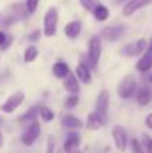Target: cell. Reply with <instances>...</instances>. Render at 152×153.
<instances>
[{"label": "cell", "instance_id": "6da1fadb", "mask_svg": "<svg viewBox=\"0 0 152 153\" xmlns=\"http://www.w3.org/2000/svg\"><path fill=\"white\" fill-rule=\"evenodd\" d=\"M101 56V39L99 34L93 36L88 42V52H87V58H88V62L91 65V68H96L99 65V61H100Z\"/></svg>", "mask_w": 152, "mask_h": 153}, {"label": "cell", "instance_id": "8fae6325", "mask_svg": "<svg viewBox=\"0 0 152 153\" xmlns=\"http://www.w3.org/2000/svg\"><path fill=\"white\" fill-rule=\"evenodd\" d=\"M136 68H137V71H140V73L149 71L152 68V46L146 48V51L143 52V55H142L140 59L137 61Z\"/></svg>", "mask_w": 152, "mask_h": 153}, {"label": "cell", "instance_id": "ac0fdd59", "mask_svg": "<svg viewBox=\"0 0 152 153\" xmlns=\"http://www.w3.org/2000/svg\"><path fill=\"white\" fill-rule=\"evenodd\" d=\"M69 73H70V68H69L67 62H64V61H57L52 65V74L57 79H64Z\"/></svg>", "mask_w": 152, "mask_h": 153}, {"label": "cell", "instance_id": "3957f363", "mask_svg": "<svg viewBox=\"0 0 152 153\" xmlns=\"http://www.w3.org/2000/svg\"><path fill=\"white\" fill-rule=\"evenodd\" d=\"M39 135H40V123H39V120L36 119V120L30 122V123L27 125L25 131L21 134V143H22L24 146L30 147V146H33V144L36 143V140L39 138Z\"/></svg>", "mask_w": 152, "mask_h": 153}, {"label": "cell", "instance_id": "277c9868", "mask_svg": "<svg viewBox=\"0 0 152 153\" xmlns=\"http://www.w3.org/2000/svg\"><path fill=\"white\" fill-rule=\"evenodd\" d=\"M25 100V94L22 92V91H15L10 97H7L6 98V101L3 102L1 105H0V110L3 111V113H13L22 102Z\"/></svg>", "mask_w": 152, "mask_h": 153}, {"label": "cell", "instance_id": "4dcf8cb0", "mask_svg": "<svg viewBox=\"0 0 152 153\" xmlns=\"http://www.w3.org/2000/svg\"><path fill=\"white\" fill-rule=\"evenodd\" d=\"M10 43H12V36H6V40L3 42V45L0 46V49H3V51L7 49V48L10 46Z\"/></svg>", "mask_w": 152, "mask_h": 153}, {"label": "cell", "instance_id": "603a6c76", "mask_svg": "<svg viewBox=\"0 0 152 153\" xmlns=\"http://www.w3.org/2000/svg\"><path fill=\"white\" fill-rule=\"evenodd\" d=\"M39 116L42 117V120H43V122H52V120H54V117H55L54 111L51 110L49 107H43V105L39 108Z\"/></svg>", "mask_w": 152, "mask_h": 153}, {"label": "cell", "instance_id": "1f68e13d", "mask_svg": "<svg viewBox=\"0 0 152 153\" xmlns=\"http://www.w3.org/2000/svg\"><path fill=\"white\" fill-rule=\"evenodd\" d=\"M145 125H146L149 129H152V113H149V114L145 117Z\"/></svg>", "mask_w": 152, "mask_h": 153}, {"label": "cell", "instance_id": "d590c367", "mask_svg": "<svg viewBox=\"0 0 152 153\" xmlns=\"http://www.w3.org/2000/svg\"><path fill=\"white\" fill-rule=\"evenodd\" d=\"M149 80H151V83H152V74H151V77H149Z\"/></svg>", "mask_w": 152, "mask_h": 153}, {"label": "cell", "instance_id": "e0dca14e", "mask_svg": "<svg viewBox=\"0 0 152 153\" xmlns=\"http://www.w3.org/2000/svg\"><path fill=\"white\" fill-rule=\"evenodd\" d=\"M82 120L79 117H76L75 114H66L61 119V126L66 129H79L82 128Z\"/></svg>", "mask_w": 152, "mask_h": 153}, {"label": "cell", "instance_id": "836d02e7", "mask_svg": "<svg viewBox=\"0 0 152 153\" xmlns=\"http://www.w3.org/2000/svg\"><path fill=\"white\" fill-rule=\"evenodd\" d=\"M3 140H4V138H3V132L0 131V147L3 146Z\"/></svg>", "mask_w": 152, "mask_h": 153}, {"label": "cell", "instance_id": "8992f818", "mask_svg": "<svg viewBox=\"0 0 152 153\" xmlns=\"http://www.w3.org/2000/svg\"><path fill=\"white\" fill-rule=\"evenodd\" d=\"M112 138H113L115 147L119 152H125V149L128 146V135H127V131L121 125H115L112 128Z\"/></svg>", "mask_w": 152, "mask_h": 153}, {"label": "cell", "instance_id": "30bf717a", "mask_svg": "<svg viewBox=\"0 0 152 153\" xmlns=\"http://www.w3.org/2000/svg\"><path fill=\"white\" fill-rule=\"evenodd\" d=\"M79 146H81V135H79V132L73 131V132H70L67 135V138H66V141L63 144V149H64L66 153H72L76 152L79 149Z\"/></svg>", "mask_w": 152, "mask_h": 153}, {"label": "cell", "instance_id": "7402d4cb", "mask_svg": "<svg viewBox=\"0 0 152 153\" xmlns=\"http://www.w3.org/2000/svg\"><path fill=\"white\" fill-rule=\"evenodd\" d=\"M37 55H39V51H37V48H36L34 45H31V46L25 48V51H24V55H22V59H24V62L30 64V62H33V61H34V59L37 58Z\"/></svg>", "mask_w": 152, "mask_h": 153}, {"label": "cell", "instance_id": "52a82bcc", "mask_svg": "<svg viewBox=\"0 0 152 153\" xmlns=\"http://www.w3.org/2000/svg\"><path fill=\"white\" fill-rule=\"evenodd\" d=\"M124 30H125L124 25H107V27L101 28L99 36H100V39L106 40V42H115L122 36Z\"/></svg>", "mask_w": 152, "mask_h": 153}, {"label": "cell", "instance_id": "d6a6232c", "mask_svg": "<svg viewBox=\"0 0 152 153\" xmlns=\"http://www.w3.org/2000/svg\"><path fill=\"white\" fill-rule=\"evenodd\" d=\"M6 36H7V34H6V33H3V31L0 30V46H1V45H3V42L6 40Z\"/></svg>", "mask_w": 152, "mask_h": 153}, {"label": "cell", "instance_id": "2e32d148", "mask_svg": "<svg viewBox=\"0 0 152 153\" xmlns=\"http://www.w3.org/2000/svg\"><path fill=\"white\" fill-rule=\"evenodd\" d=\"M81 30H82V22L78 21V19H75V21H70V22L66 24L64 34H66V37H69V39L73 40V39H76L81 34Z\"/></svg>", "mask_w": 152, "mask_h": 153}, {"label": "cell", "instance_id": "5bb4252c", "mask_svg": "<svg viewBox=\"0 0 152 153\" xmlns=\"http://www.w3.org/2000/svg\"><path fill=\"white\" fill-rule=\"evenodd\" d=\"M63 86H64V89L69 94H79V89H81L79 80H78V77L72 71L63 79Z\"/></svg>", "mask_w": 152, "mask_h": 153}, {"label": "cell", "instance_id": "5b68a950", "mask_svg": "<svg viewBox=\"0 0 152 153\" xmlns=\"http://www.w3.org/2000/svg\"><path fill=\"white\" fill-rule=\"evenodd\" d=\"M136 88H137V85H136L134 77H133V76H125V77L121 80V83L118 85V95H119L121 98L127 100V98H130V97L134 95Z\"/></svg>", "mask_w": 152, "mask_h": 153}, {"label": "cell", "instance_id": "f546056e", "mask_svg": "<svg viewBox=\"0 0 152 153\" xmlns=\"http://www.w3.org/2000/svg\"><path fill=\"white\" fill-rule=\"evenodd\" d=\"M54 147H55V140L54 137L49 135L48 137V147H46V153H54Z\"/></svg>", "mask_w": 152, "mask_h": 153}, {"label": "cell", "instance_id": "83f0119b", "mask_svg": "<svg viewBox=\"0 0 152 153\" xmlns=\"http://www.w3.org/2000/svg\"><path fill=\"white\" fill-rule=\"evenodd\" d=\"M131 150H133V153H145L142 144H140V141H139L137 138H133V140H131Z\"/></svg>", "mask_w": 152, "mask_h": 153}, {"label": "cell", "instance_id": "ffe728a7", "mask_svg": "<svg viewBox=\"0 0 152 153\" xmlns=\"http://www.w3.org/2000/svg\"><path fill=\"white\" fill-rule=\"evenodd\" d=\"M93 15H94V18L97 19V21H100V22H103V21H106L107 18H109V15H110V12H109V9L104 6V4H101V3H99L97 6H96V9L93 10Z\"/></svg>", "mask_w": 152, "mask_h": 153}, {"label": "cell", "instance_id": "7c38bea8", "mask_svg": "<svg viewBox=\"0 0 152 153\" xmlns=\"http://www.w3.org/2000/svg\"><path fill=\"white\" fill-rule=\"evenodd\" d=\"M152 0H128L122 9V13L124 16H131L134 12H137L139 9L145 7L146 4H149Z\"/></svg>", "mask_w": 152, "mask_h": 153}, {"label": "cell", "instance_id": "4fadbf2b", "mask_svg": "<svg viewBox=\"0 0 152 153\" xmlns=\"http://www.w3.org/2000/svg\"><path fill=\"white\" fill-rule=\"evenodd\" d=\"M75 76L78 77L79 82H82V83H90V82H91V68H90L84 61L79 59V62H78V65H76V70H75Z\"/></svg>", "mask_w": 152, "mask_h": 153}, {"label": "cell", "instance_id": "d4e9b609", "mask_svg": "<svg viewBox=\"0 0 152 153\" xmlns=\"http://www.w3.org/2000/svg\"><path fill=\"white\" fill-rule=\"evenodd\" d=\"M140 144H142V147H143L145 153H152V138L149 137V135L143 134V135H142V141H140Z\"/></svg>", "mask_w": 152, "mask_h": 153}, {"label": "cell", "instance_id": "ba28073f", "mask_svg": "<svg viewBox=\"0 0 152 153\" xmlns=\"http://www.w3.org/2000/svg\"><path fill=\"white\" fill-rule=\"evenodd\" d=\"M100 117H103L107 122V113H109V92L106 89H103L96 101V110H94Z\"/></svg>", "mask_w": 152, "mask_h": 153}, {"label": "cell", "instance_id": "9c48e42d", "mask_svg": "<svg viewBox=\"0 0 152 153\" xmlns=\"http://www.w3.org/2000/svg\"><path fill=\"white\" fill-rule=\"evenodd\" d=\"M146 40L145 39H139L137 42L134 43H128L125 45L122 49H121V53L125 55V56H136V55H140L142 52L146 51Z\"/></svg>", "mask_w": 152, "mask_h": 153}, {"label": "cell", "instance_id": "74e56055", "mask_svg": "<svg viewBox=\"0 0 152 153\" xmlns=\"http://www.w3.org/2000/svg\"><path fill=\"white\" fill-rule=\"evenodd\" d=\"M72 153H79V152H72Z\"/></svg>", "mask_w": 152, "mask_h": 153}, {"label": "cell", "instance_id": "7a4b0ae2", "mask_svg": "<svg viewBox=\"0 0 152 153\" xmlns=\"http://www.w3.org/2000/svg\"><path fill=\"white\" fill-rule=\"evenodd\" d=\"M58 27V9L57 7H49L43 16V34L46 37H52L57 33Z\"/></svg>", "mask_w": 152, "mask_h": 153}, {"label": "cell", "instance_id": "4316f807", "mask_svg": "<svg viewBox=\"0 0 152 153\" xmlns=\"http://www.w3.org/2000/svg\"><path fill=\"white\" fill-rule=\"evenodd\" d=\"M40 0H25V10L27 13H34Z\"/></svg>", "mask_w": 152, "mask_h": 153}, {"label": "cell", "instance_id": "d6986e66", "mask_svg": "<svg viewBox=\"0 0 152 153\" xmlns=\"http://www.w3.org/2000/svg\"><path fill=\"white\" fill-rule=\"evenodd\" d=\"M39 108H40V105H33V107H30V108L19 117V122H22V123H30V122L36 120L37 116H39Z\"/></svg>", "mask_w": 152, "mask_h": 153}, {"label": "cell", "instance_id": "9a60e30c", "mask_svg": "<svg viewBox=\"0 0 152 153\" xmlns=\"http://www.w3.org/2000/svg\"><path fill=\"white\" fill-rule=\"evenodd\" d=\"M104 125H106V120L103 117H100L96 111H91L87 117V122H85V126L90 131H97V129L103 128Z\"/></svg>", "mask_w": 152, "mask_h": 153}, {"label": "cell", "instance_id": "44dd1931", "mask_svg": "<svg viewBox=\"0 0 152 153\" xmlns=\"http://www.w3.org/2000/svg\"><path fill=\"white\" fill-rule=\"evenodd\" d=\"M136 98H137V102H139L140 105H148L152 100V92L148 88H140V89L137 91Z\"/></svg>", "mask_w": 152, "mask_h": 153}, {"label": "cell", "instance_id": "cb8c5ba5", "mask_svg": "<svg viewBox=\"0 0 152 153\" xmlns=\"http://www.w3.org/2000/svg\"><path fill=\"white\" fill-rule=\"evenodd\" d=\"M99 3H100L99 0H79V4H81L85 10L91 12V13H93V10L96 9V6H97Z\"/></svg>", "mask_w": 152, "mask_h": 153}, {"label": "cell", "instance_id": "8d00e7d4", "mask_svg": "<svg viewBox=\"0 0 152 153\" xmlns=\"http://www.w3.org/2000/svg\"><path fill=\"white\" fill-rule=\"evenodd\" d=\"M151 46H152V39H151Z\"/></svg>", "mask_w": 152, "mask_h": 153}, {"label": "cell", "instance_id": "e575fe53", "mask_svg": "<svg viewBox=\"0 0 152 153\" xmlns=\"http://www.w3.org/2000/svg\"><path fill=\"white\" fill-rule=\"evenodd\" d=\"M3 122H4V119H3V117H0V123H3Z\"/></svg>", "mask_w": 152, "mask_h": 153}, {"label": "cell", "instance_id": "f1b7e54d", "mask_svg": "<svg viewBox=\"0 0 152 153\" xmlns=\"http://www.w3.org/2000/svg\"><path fill=\"white\" fill-rule=\"evenodd\" d=\"M39 37H40V30H34V31H31L30 34H28V42H37L39 40Z\"/></svg>", "mask_w": 152, "mask_h": 153}, {"label": "cell", "instance_id": "484cf974", "mask_svg": "<svg viewBox=\"0 0 152 153\" xmlns=\"http://www.w3.org/2000/svg\"><path fill=\"white\" fill-rule=\"evenodd\" d=\"M79 104V95L78 94H69L64 100V105L66 107H76Z\"/></svg>", "mask_w": 152, "mask_h": 153}]
</instances>
